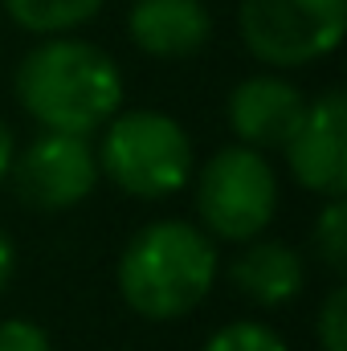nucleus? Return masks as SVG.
Segmentation results:
<instances>
[{
  "label": "nucleus",
  "instance_id": "6e6552de",
  "mask_svg": "<svg viewBox=\"0 0 347 351\" xmlns=\"http://www.w3.org/2000/svg\"><path fill=\"white\" fill-rule=\"evenodd\" d=\"M307 110V94L278 70H258L241 78L225 98V123L233 143L254 152H282Z\"/></svg>",
  "mask_w": 347,
  "mask_h": 351
},
{
  "label": "nucleus",
  "instance_id": "f257e3e1",
  "mask_svg": "<svg viewBox=\"0 0 347 351\" xmlns=\"http://www.w3.org/2000/svg\"><path fill=\"white\" fill-rule=\"evenodd\" d=\"M12 94L41 131L98 135L127 98L119 62L78 33L37 37L16 62Z\"/></svg>",
  "mask_w": 347,
  "mask_h": 351
},
{
  "label": "nucleus",
  "instance_id": "1a4fd4ad",
  "mask_svg": "<svg viewBox=\"0 0 347 351\" xmlns=\"http://www.w3.org/2000/svg\"><path fill=\"white\" fill-rule=\"evenodd\" d=\"M127 37L143 58L188 62L213 41V12L204 0H135L127 8Z\"/></svg>",
  "mask_w": 347,
  "mask_h": 351
},
{
  "label": "nucleus",
  "instance_id": "f3484780",
  "mask_svg": "<svg viewBox=\"0 0 347 351\" xmlns=\"http://www.w3.org/2000/svg\"><path fill=\"white\" fill-rule=\"evenodd\" d=\"M16 131H12V123L0 114V184L8 180V172H12V160H16Z\"/></svg>",
  "mask_w": 347,
  "mask_h": 351
},
{
  "label": "nucleus",
  "instance_id": "4468645a",
  "mask_svg": "<svg viewBox=\"0 0 347 351\" xmlns=\"http://www.w3.org/2000/svg\"><path fill=\"white\" fill-rule=\"evenodd\" d=\"M315 343L319 351H347V286L335 282L315 306Z\"/></svg>",
  "mask_w": 347,
  "mask_h": 351
},
{
  "label": "nucleus",
  "instance_id": "f8f14e48",
  "mask_svg": "<svg viewBox=\"0 0 347 351\" xmlns=\"http://www.w3.org/2000/svg\"><path fill=\"white\" fill-rule=\"evenodd\" d=\"M311 250L335 278H344L347 269V200L344 196L323 200V208L315 217V229H311Z\"/></svg>",
  "mask_w": 347,
  "mask_h": 351
},
{
  "label": "nucleus",
  "instance_id": "7ed1b4c3",
  "mask_svg": "<svg viewBox=\"0 0 347 351\" xmlns=\"http://www.w3.org/2000/svg\"><path fill=\"white\" fill-rule=\"evenodd\" d=\"M94 156H98V176L106 184L143 204L180 196L196 172V147L184 123L152 106L119 110L98 131Z\"/></svg>",
  "mask_w": 347,
  "mask_h": 351
},
{
  "label": "nucleus",
  "instance_id": "423d86ee",
  "mask_svg": "<svg viewBox=\"0 0 347 351\" xmlns=\"http://www.w3.org/2000/svg\"><path fill=\"white\" fill-rule=\"evenodd\" d=\"M8 184L16 200L29 204L33 213H70L86 204L102 184L94 139L66 131H37L25 147H16Z\"/></svg>",
  "mask_w": 347,
  "mask_h": 351
},
{
  "label": "nucleus",
  "instance_id": "20e7f679",
  "mask_svg": "<svg viewBox=\"0 0 347 351\" xmlns=\"http://www.w3.org/2000/svg\"><path fill=\"white\" fill-rule=\"evenodd\" d=\"M192 208L196 225L217 245H246L265 237L282 208V180L265 152L229 143L217 147L192 172Z\"/></svg>",
  "mask_w": 347,
  "mask_h": 351
},
{
  "label": "nucleus",
  "instance_id": "9b49d317",
  "mask_svg": "<svg viewBox=\"0 0 347 351\" xmlns=\"http://www.w3.org/2000/svg\"><path fill=\"white\" fill-rule=\"evenodd\" d=\"M8 21L25 29L29 37H58V33H78L90 25L106 0H0Z\"/></svg>",
  "mask_w": 347,
  "mask_h": 351
},
{
  "label": "nucleus",
  "instance_id": "0eeeda50",
  "mask_svg": "<svg viewBox=\"0 0 347 351\" xmlns=\"http://www.w3.org/2000/svg\"><path fill=\"white\" fill-rule=\"evenodd\" d=\"M290 180L319 196L335 200L347 196V98L344 90H323L307 98V110L294 135L282 147Z\"/></svg>",
  "mask_w": 347,
  "mask_h": 351
},
{
  "label": "nucleus",
  "instance_id": "f03ea898",
  "mask_svg": "<svg viewBox=\"0 0 347 351\" xmlns=\"http://www.w3.org/2000/svg\"><path fill=\"white\" fill-rule=\"evenodd\" d=\"M221 250L184 217H160L127 237L115 262V286L131 315L147 323L188 319L217 290Z\"/></svg>",
  "mask_w": 347,
  "mask_h": 351
},
{
  "label": "nucleus",
  "instance_id": "39448f33",
  "mask_svg": "<svg viewBox=\"0 0 347 351\" xmlns=\"http://www.w3.org/2000/svg\"><path fill=\"white\" fill-rule=\"evenodd\" d=\"M347 0H237V37L265 70H302L339 49Z\"/></svg>",
  "mask_w": 347,
  "mask_h": 351
},
{
  "label": "nucleus",
  "instance_id": "ddd939ff",
  "mask_svg": "<svg viewBox=\"0 0 347 351\" xmlns=\"http://www.w3.org/2000/svg\"><path fill=\"white\" fill-rule=\"evenodd\" d=\"M200 351H290V343L261 319H229L200 343Z\"/></svg>",
  "mask_w": 347,
  "mask_h": 351
},
{
  "label": "nucleus",
  "instance_id": "2eb2a0df",
  "mask_svg": "<svg viewBox=\"0 0 347 351\" xmlns=\"http://www.w3.org/2000/svg\"><path fill=\"white\" fill-rule=\"evenodd\" d=\"M0 351H53V335L25 315L0 319Z\"/></svg>",
  "mask_w": 347,
  "mask_h": 351
},
{
  "label": "nucleus",
  "instance_id": "9d476101",
  "mask_svg": "<svg viewBox=\"0 0 347 351\" xmlns=\"http://www.w3.org/2000/svg\"><path fill=\"white\" fill-rule=\"evenodd\" d=\"M307 278H311L307 254L290 241H278V237H254V241L237 245V254L229 262L233 290L261 311H278V306L298 302L307 290Z\"/></svg>",
  "mask_w": 347,
  "mask_h": 351
},
{
  "label": "nucleus",
  "instance_id": "dca6fc26",
  "mask_svg": "<svg viewBox=\"0 0 347 351\" xmlns=\"http://www.w3.org/2000/svg\"><path fill=\"white\" fill-rule=\"evenodd\" d=\"M16 262H21L16 241H12V233H8V229H0V294L12 286V278H16Z\"/></svg>",
  "mask_w": 347,
  "mask_h": 351
}]
</instances>
